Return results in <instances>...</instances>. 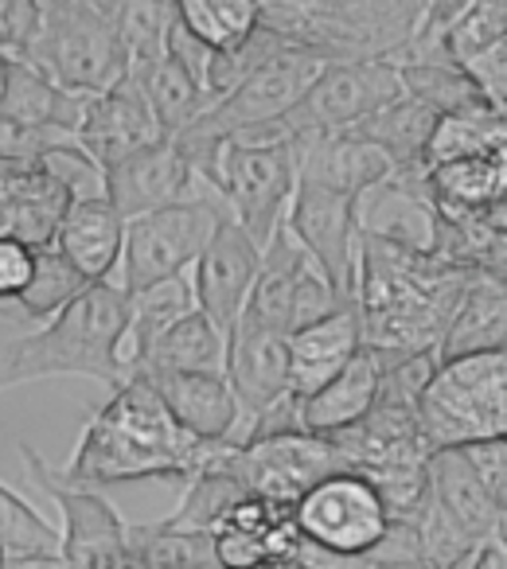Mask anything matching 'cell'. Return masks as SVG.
<instances>
[{
    "label": "cell",
    "instance_id": "1",
    "mask_svg": "<svg viewBox=\"0 0 507 569\" xmlns=\"http://www.w3.org/2000/svg\"><path fill=\"white\" fill-rule=\"evenodd\" d=\"M121 325H126V289L113 277L90 281L59 317L43 320L40 332L0 340V395L59 375L118 387L121 375L113 367V343Z\"/></svg>",
    "mask_w": 507,
    "mask_h": 569
},
{
    "label": "cell",
    "instance_id": "2",
    "mask_svg": "<svg viewBox=\"0 0 507 569\" xmlns=\"http://www.w3.org/2000/svg\"><path fill=\"white\" fill-rule=\"evenodd\" d=\"M507 429L504 348L441 359L418 395V433L426 449H449Z\"/></svg>",
    "mask_w": 507,
    "mask_h": 569
},
{
    "label": "cell",
    "instance_id": "3",
    "mask_svg": "<svg viewBox=\"0 0 507 569\" xmlns=\"http://www.w3.org/2000/svg\"><path fill=\"white\" fill-rule=\"evenodd\" d=\"M24 56L79 94H95L129 71L113 0H40V32Z\"/></svg>",
    "mask_w": 507,
    "mask_h": 569
},
{
    "label": "cell",
    "instance_id": "4",
    "mask_svg": "<svg viewBox=\"0 0 507 569\" xmlns=\"http://www.w3.org/2000/svg\"><path fill=\"white\" fill-rule=\"evenodd\" d=\"M398 94H402V79H398L395 56L332 59L312 74V82L297 94V102L286 113L242 133L238 141H278V137L289 141V137L317 133V129H348L351 121L379 110L382 102Z\"/></svg>",
    "mask_w": 507,
    "mask_h": 569
},
{
    "label": "cell",
    "instance_id": "5",
    "mask_svg": "<svg viewBox=\"0 0 507 569\" xmlns=\"http://www.w3.org/2000/svg\"><path fill=\"white\" fill-rule=\"evenodd\" d=\"M294 522L309 561H364L387 535L390 515L375 483L356 468L320 476L294 499Z\"/></svg>",
    "mask_w": 507,
    "mask_h": 569
},
{
    "label": "cell",
    "instance_id": "6",
    "mask_svg": "<svg viewBox=\"0 0 507 569\" xmlns=\"http://www.w3.org/2000/svg\"><path fill=\"white\" fill-rule=\"evenodd\" d=\"M230 211L219 191H196L176 203L152 207L133 219H126V238H121V289L133 293L152 281L188 273L196 253L211 238L219 214Z\"/></svg>",
    "mask_w": 507,
    "mask_h": 569
},
{
    "label": "cell",
    "instance_id": "7",
    "mask_svg": "<svg viewBox=\"0 0 507 569\" xmlns=\"http://www.w3.org/2000/svg\"><path fill=\"white\" fill-rule=\"evenodd\" d=\"M222 465H227V472L235 476L246 496H270L281 499V503H294L320 476L348 468L340 449L332 445V437L312 433V429L227 441Z\"/></svg>",
    "mask_w": 507,
    "mask_h": 569
},
{
    "label": "cell",
    "instance_id": "8",
    "mask_svg": "<svg viewBox=\"0 0 507 569\" xmlns=\"http://www.w3.org/2000/svg\"><path fill=\"white\" fill-rule=\"evenodd\" d=\"M297 183L294 141H227L219 164V196L258 246L286 219Z\"/></svg>",
    "mask_w": 507,
    "mask_h": 569
},
{
    "label": "cell",
    "instance_id": "9",
    "mask_svg": "<svg viewBox=\"0 0 507 569\" xmlns=\"http://www.w3.org/2000/svg\"><path fill=\"white\" fill-rule=\"evenodd\" d=\"M429 476V507L441 515V522L468 546V569H504V507L488 483L476 476L457 445L449 449H429L426 457Z\"/></svg>",
    "mask_w": 507,
    "mask_h": 569
},
{
    "label": "cell",
    "instance_id": "10",
    "mask_svg": "<svg viewBox=\"0 0 507 569\" xmlns=\"http://www.w3.org/2000/svg\"><path fill=\"white\" fill-rule=\"evenodd\" d=\"M359 207L364 196L356 191L328 188V183L297 180L286 207V227L305 246L320 273L332 281V289L344 301H356L359 277Z\"/></svg>",
    "mask_w": 507,
    "mask_h": 569
},
{
    "label": "cell",
    "instance_id": "11",
    "mask_svg": "<svg viewBox=\"0 0 507 569\" xmlns=\"http://www.w3.org/2000/svg\"><path fill=\"white\" fill-rule=\"evenodd\" d=\"M20 460L36 488L56 499L59 515H63L59 561L63 566H126V522L110 507V499L98 488L63 480L32 445H20Z\"/></svg>",
    "mask_w": 507,
    "mask_h": 569
},
{
    "label": "cell",
    "instance_id": "12",
    "mask_svg": "<svg viewBox=\"0 0 507 569\" xmlns=\"http://www.w3.org/2000/svg\"><path fill=\"white\" fill-rule=\"evenodd\" d=\"M207 530L215 566H305V538L294 522V503L270 496H238Z\"/></svg>",
    "mask_w": 507,
    "mask_h": 569
},
{
    "label": "cell",
    "instance_id": "13",
    "mask_svg": "<svg viewBox=\"0 0 507 569\" xmlns=\"http://www.w3.org/2000/svg\"><path fill=\"white\" fill-rule=\"evenodd\" d=\"M222 379L238 406L235 441L246 426L270 402H278L289 390V348L286 332H278L266 320L238 312L235 325L227 328V351H222Z\"/></svg>",
    "mask_w": 507,
    "mask_h": 569
},
{
    "label": "cell",
    "instance_id": "14",
    "mask_svg": "<svg viewBox=\"0 0 507 569\" xmlns=\"http://www.w3.org/2000/svg\"><path fill=\"white\" fill-rule=\"evenodd\" d=\"M258 261H262V246L246 234L235 214L222 211L211 238H207L203 250L191 261V297H196V309L215 328H222V336H227V328L242 312L254 273H258Z\"/></svg>",
    "mask_w": 507,
    "mask_h": 569
},
{
    "label": "cell",
    "instance_id": "15",
    "mask_svg": "<svg viewBox=\"0 0 507 569\" xmlns=\"http://www.w3.org/2000/svg\"><path fill=\"white\" fill-rule=\"evenodd\" d=\"M196 191H207V183L191 172L188 157L172 133H160L157 141L141 144V149L126 152L102 168V196L110 199L121 219L176 203V199L196 196Z\"/></svg>",
    "mask_w": 507,
    "mask_h": 569
},
{
    "label": "cell",
    "instance_id": "16",
    "mask_svg": "<svg viewBox=\"0 0 507 569\" xmlns=\"http://www.w3.org/2000/svg\"><path fill=\"white\" fill-rule=\"evenodd\" d=\"M63 480L82 483V488H110V483H180L188 480L183 468H176L172 460H165L160 452H152L149 445H141L137 437L121 433L118 426L102 418V413H90L82 437L74 445V457L63 468H56Z\"/></svg>",
    "mask_w": 507,
    "mask_h": 569
},
{
    "label": "cell",
    "instance_id": "17",
    "mask_svg": "<svg viewBox=\"0 0 507 569\" xmlns=\"http://www.w3.org/2000/svg\"><path fill=\"white\" fill-rule=\"evenodd\" d=\"M160 126L152 118L149 98L141 94L133 74H121L110 87L95 90L82 102V118L74 126V141L98 160V164H110V160L126 157V152L141 149V144L157 141Z\"/></svg>",
    "mask_w": 507,
    "mask_h": 569
},
{
    "label": "cell",
    "instance_id": "18",
    "mask_svg": "<svg viewBox=\"0 0 507 569\" xmlns=\"http://www.w3.org/2000/svg\"><path fill=\"white\" fill-rule=\"evenodd\" d=\"M71 188L43 160H0V238L51 246Z\"/></svg>",
    "mask_w": 507,
    "mask_h": 569
},
{
    "label": "cell",
    "instance_id": "19",
    "mask_svg": "<svg viewBox=\"0 0 507 569\" xmlns=\"http://www.w3.org/2000/svg\"><path fill=\"white\" fill-rule=\"evenodd\" d=\"M289 141H294L297 180L328 183V188L356 191L367 199L390 176L387 152L348 129H317V133H297Z\"/></svg>",
    "mask_w": 507,
    "mask_h": 569
},
{
    "label": "cell",
    "instance_id": "20",
    "mask_svg": "<svg viewBox=\"0 0 507 569\" xmlns=\"http://www.w3.org/2000/svg\"><path fill=\"white\" fill-rule=\"evenodd\" d=\"M172 421L196 441H235L238 406L222 371H141Z\"/></svg>",
    "mask_w": 507,
    "mask_h": 569
},
{
    "label": "cell",
    "instance_id": "21",
    "mask_svg": "<svg viewBox=\"0 0 507 569\" xmlns=\"http://www.w3.org/2000/svg\"><path fill=\"white\" fill-rule=\"evenodd\" d=\"M364 343V317L359 305L348 301L340 309H332L328 317L309 320V325L294 328L286 336L289 348V390L297 398L317 390L320 382H328Z\"/></svg>",
    "mask_w": 507,
    "mask_h": 569
},
{
    "label": "cell",
    "instance_id": "22",
    "mask_svg": "<svg viewBox=\"0 0 507 569\" xmlns=\"http://www.w3.org/2000/svg\"><path fill=\"white\" fill-rule=\"evenodd\" d=\"M504 273H496V269H468L457 301H453L449 317H445L441 336H437L434 359L441 363V359H457L468 356V351L504 348Z\"/></svg>",
    "mask_w": 507,
    "mask_h": 569
},
{
    "label": "cell",
    "instance_id": "23",
    "mask_svg": "<svg viewBox=\"0 0 507 569\" xmlns=\"http://www.w3.org/2000/svg\"><path fill=\"white\" fill-rule=\"evenodd\" d=\"M87 94L67 90L28 56L0 48V113L28 126H56L74 133Z\"/></svg>",
    "mask_w": 507,
    "mask_h": 569
},
{
    "label": "cell",
    "instance_id": "24",
    "mask_svg": "<svg viewBox=\"0 0 507 569\" xmlns=\"http://www.w3.org/2000/svg\"><path fill=\"white\" fill-rule=\"evenodd\" d=\"M121 238H126V219H121L110 199L98 191V196H74L71 203H67L51 246H56L87 281H102V277H113V269H118Z\"/></svg>",
    "mask_w": 507,
    "mask_h": 569
},
{
    "label": "cell",
    "instance_id": "25",
    "mask_svg": "<svg viewBox=\"0 0 507 569\" xmlns=\"http://www.w3.org/2000/svg\"><path fill=\"white\" fill-rule=\"evenodd\" d=\"M382 375V356L371 343H359L356 356L340 367L328 382H320L317 390L297 398L301 410V426L312 433H336V429L351 426L367 413V406L375 402Z\"/></svg>",
    "mask_w": 507,
    "mask_h": 569
},
{
    "label": "cell",
    "instance_id": "26",
    "mask_svg": "<svg viewBox=\"0 0 507 569\" xmlns=\"http://www.w3.org/2000/svg\"><path fill=\"white\" fill-rule=\"evenodd\" d=\"M507 168L504 152L491 157H457L429 164L421 172V203L445 214H473L504 203Z\"/></svg>",
    "mask_w": 507,
    "mask_h": 569
},
{
    "label": "cell",
    "instance_id": "27",
    "mask_svg": "<svg viewBox=\"0 0 507 569\" xmlns=\"http://www.w3.org/2000/svg\"><path fill=\"white\" fill-rule=\"evenodd\" d=\"M437 110H429L426 102L410 94H398L390 102H382L379 110L364 113L359 121H351L348 133L371 141L375 149L387 152L390 176H414L421 172V152H426V137L434 129Z\"/></svg>",
    "mask_w": 507,
    "mask_h": 569
},
{
    "label": "cell",
    "instance_id": "28",
    "mask_svg": "<svg viewBox=\"0 0 507 569\" xmlns=\"http://www.w3.org/2000/svg\"><path fill=\"white\" fill-rule=\"evenodd\" d=\"M398 79H402V94L426 102L437 113H465V110H504V102L488 94L480 79L468 67L453 63L441 56H410L398 59Z\"/></svg>",
    "mask_w": 507,
    "mask_h": 569
},
{
    "label": "cell",
    "instance_id": "29",
    "mask_svg": "<svg viewBox=\"0 0 507 569\" xmlns=\"http://www.w3.org/2000/svg\"><path fill=\"white\" fill-rule=\"evenodd\" d=\"M129 74L137 79L141 94L149 98L160 133H176V129L196 121L199 113L211 106V98L199 87V79L168 48L152 51V56H145V59H133Z\"/></svg>",
    "mask_w": 507,
    "mask_h": 569
},
{
    "label": "cell",
    "instance_id": "30",
    "mask_svg": "<svg viewBox=\"0 0 507 569\" xmlns=\"http://www.w3.org/2000/svg\"><path fill=\"white\" fill-rule=\"evenodd\" d=\"M126 566H168V569H207L215 566L211 530L180 527L168 515L157 522H126Z\"/></svg>",
    "mask_w": 507,
    "mask_h": 569
},
{
    "label": "cell",
    "instance_id": "31",
    "mask_svg": "<svg viewBox=\"0 0 507 569\" xmlns=\"http://www.w3.org/2000/svg\"><path fill=\"white\" fill-rule=\"evenodd\" d=\"M222 351H227L222 328H215L199 309H188L152 343L141 371H222Z\"/></svg>",
    "mask_w": 507,
    "mask_h": 569
},
{
    "label": "cell",
    "instance_id": "32",
    "mask_svg": "<svg viewBox=\"0 0 507 569\" xmlns=\"http://www.w3.org/2000/svg\"><path fill=\"white\" fill-rule=\"evenodd\" d=\"M504 36H507V0H468L465 12L426 51H418V56H441L460 67H476L491 51L507 48ZM398 59H410V56H398Z\"/></svg>",
    "mask_w": 507,
    "mask_h": 569
},
{
    "label": "cell",
    "instance_id": "33",
    "mask_svg": "<svg viewBox=\"0 0 507 569\" xmlns=\"http://www.w3.org/2000/svg\"><path fill=\"white\" fill-rule=\"evenodd\" d=\"M172 24L207 51L230 48L262 24V0H168Z\"/></svg>",
    "mask_w": 507,
    "mask_h": 569
},
{
    "label": "cell",
    "instance_id": "34",
    "mask_svg": "<svg viewBox=\"0 0 507 569\" xmlns=\"http://www.w3.org/2000/svg\"><path fill=\"white\" fill-rule=\"evenodd\" d=\"M504 110H465V113H437L434 129L426 137L421 164H441L457 157H491L504 152Z\"/></svg>",
    "mask_w": 507,
    "mask_h": 569
},
{
    "label": "cell",
    "instance_id": "35",
    "mask_svg": "<svg viewBox=\"0 0 507 569\" xmlns=\"http://www.w3.org/2000/svg\"><path fill=\"white\" fill-rule=\"evenodd\" d=\"M0 546L9 566H63L59 530L4 480H0Z\"/></svg>",
    "mask_w": 507,
    "mask_h": 569
},
{
    "label": "cell",
    "instance_id": "36",
    "mask_svg": "<svg viewBox=\"0 0 507 569\" xmlns=\"http://www.w3.org/2000/svg\"><path fill=\"white\" fill-rule=\"evenodd\" d=\"M87 284H90L87 277H82L79 269H74L71 261L56 250V246H36L32 277H28V284L12 297L9 305H17V312L24 320L43 325V320L59 317V312H63L67 305L87 289Z\"/></svg>",
    "mask_w": 507,
    "mask_h": 569
},
{
    "label": "cell",
    "instance_id": "37",
    "mask_svg": "<svg viewBox=\"0 0 507 569\" xmlns=\"http://www.w3.org/2000/svg\"><path fill=\"white\" fill-rule=\"evenodd\" d=\"M63 137H74L67 129L56 126H28V121L4 118L0 113V160H40L51 144H59Z\"/></svg>",
    "mask_w": 507,
    "mask_h": 569
},
{
    "label": "cell",
    "instance_id": "38",
    "mask_svg": "<svg viewBox=\"0 0 507 569\" xmlns=\"http://www.w3.org/2000/svg\"><path fill=\"white\" fill-rule=\"evenodd\" d=\"M457 449L465 452V460L476 468V476L488 483L491 496L507 499V441H504V433L476 437V441H465V445H457Z\"/></svg>",
    "mask_w": 507,
    "mask_h": 569
},
{
    "label": "cell",
    "instance_id": "39",
    "mask_svg": "<svg viewBox=\"0 0 507 569\" xmlns=\"http://www.w3.org/2000/svg\"><path fill=\"white\" fill-rule=\"evenodd\" d=\"M40 32V0H0V48L24 56Z\"/></svg>",
    "mask_w": 507,
    "mask_h": 569
},
{
    "label": "cell",
    "instance_id": "40",
    "mask_svg": "<svg viewBox=\"0 0 507 569\" xmlns=\"http://www.w3.org/2000/svg\"><path fill=\"white\" fill-rule=\"evenodd\" d=\"M36 266V246L20 242V238H0V305H9L32 277Z\"/></svg>",
    "mask_w": 507,
    "mask_h": 569
},
{
    "label": "cell",
    "instance_id": "41",
    "mask_svg": "<svg viewBox=\"0 0 507 569\" xmlns=\"http://www.w3.org/2000/svg\"><path fill=\"white\" fill-rule=\"evenodd\" d=\"M4 566H9V558H4V546H0V569H4Z\"/></svg>",
    "mask_w": 507,
    "mask_h": 569
}]
</instances>
